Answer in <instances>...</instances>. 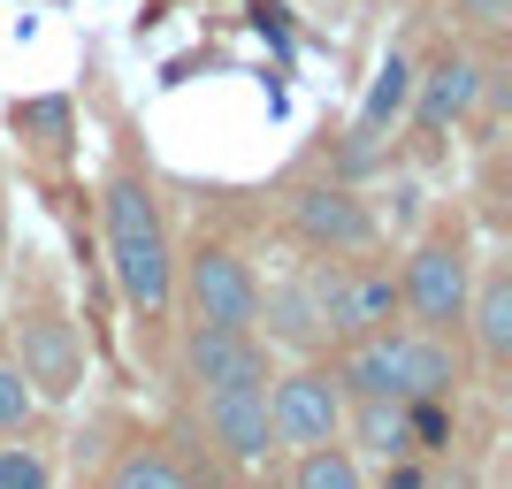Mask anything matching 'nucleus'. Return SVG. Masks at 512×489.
Here are the masks:
<instances>
[{"label":"nucleus","mask_w":512,"mask_h":489,"mask_svg":"<svg viewBox=\"0 0 512 489\" xmlns=\"http://www.w3.org/2000/svg\"><path fill=\"white\" fill-rule=\"evenodd\" d=\"M100 222H107V268H115V291L138 306V314H161L176 298V253L169 230H161V207L138 176H115L100 192Z\"/></svg>","instance_id":"f257e3e1"},{"label":"nucleus","mask_w":512,"mask_h":489,"mask_svg":"<svg viewBox=\"0 0 512 489\" xmlns=\"http://www.w3.org/2000/svg\"><path fill=\"white\" fill-rule=\"evenodd\" d=\"M184 298H192V321H237V329L260 321V283L230 245H199L184 260Z\"/></svg>","instance_id":"f03ea898"},{"label":"nucleus","mask_w":512,"mask_h":489,"mask_svg":"<svg viewBox=\"0 0 512 489\" xmlns=\"http://www.w3.org/2000/svg\"><path fill=\"white\" fill-rule=\"evenodd\" d=\"M268 428H276V444H337L344 428V390L337 375H321V367H299V375H283L276 398H268Z\"/></svg>","instance_id":"7ed1b4c3"},{"label":"nucleus","mask_w":512,"mask_h":489,"mask_svg":"<svg viewBox=\"0 0 512 489\" xmlns=\"http://www.w3.org/2000/svg\"><path fill=\"white\" fill-rule=\"evenodd\" d=\"M16 375L31 383V398L62 405L69 390L85 383V344H77V329H69L62 314H31L16 337Z\"/></svg>","instance_id":"20e7f679"},{"label":"nucleus","mask_w":512,"mask_h":489,"mask_svg":"<svg viewBox=\"0 0 512 489\" xmlns=\"http://www.w3.org/2000/svg\"><path fill=\"white\" fill-rule=\"evenodd\" d=\"M482 92H490L482 62H474V54H444L428 77H413L406 115H413V130H421V138H451V130H459L474 107H482Z\"/></svg>","instance_id":"39448f33"},{"label":"nucleus","mask_w":512,"mask_h":489,"mask_svg":"<svg viewBox=\"0 0 512 489\" xmlns=\"http://www.w3.org/2000/svg\"><path fill=\"white\" fill-rule=\"evenodd\" d=\"M184 367H192L199 390H222V383H268V344L237 321H192L184 337Z\"/></svg>","instance_id":"423d86ee"},{"label":"nucleus","mask_w":512,"mask_h":489,"mask_svg":"<svg viewBox=\"0 0 512 489\" xmlns=\"http://www.w3.org/2000/svg\"><path fill=\"white\" fill-rule=\"evenodd\" d=\"M398 298L413 306L421 329H459V314H467V253H459V245H421V253L406 260Z\"/></svg>","instance_id":"0eeeda50"},{"label":"nucleus","mask_w":512,"mask_h":489,"mask_svg":"<svg viewBox=\"0 0 512 489\" xmlns=\"http://www.w3.org/2000/svg\"><path fill=\"white\" fill-rule=\"evenodd\" d=\"M291 230H299L314 253L337 260V253H367V245H375V214L344 192V184H314V192L291 199Z\"/></svg>","instance_id":"6e6552de"},{"label":"nucleus","mask_w":512,"mask_h":489,"mask_svg":"<svg viewBox=\"0 0 512 489\" xmlns=\"http://www.w3.org/2000/svg\"><path fill=\"white\" fill-rule=\"evenodd\" d=\"M207 436L230 451L237 467H260L276 451V428H268V383H222L207 390Z\"/></svg>","instance_id":"1a4fd4ad"},{"label":"nucleus","mask_w":512,"mask_h":489,"mask_svg":"<svg viewBox=\"0 0 512 489\" xmlns=\"http://www.w3.org/2000/svg\"><path fill=\"white\" fill-rule=\"evenodd\" d=\"M474 329V352L490 367H505L512 360V276L505 268H490L482 283H467V314H459Z\"/></svg>","instance_id":"9d476101"},{"label":"nucleus","mask_w":512,"mask_h":489,"mask_svg":"<svg viewBox=\"0 0 512 489\" xmlns=\"http://www.w3.org/2000/svg\"><path fill=\"white\" fill-rule=\"evenodd\" d=\"M398 352H406V398H451L459 360H451L444 329H398Z\"/></svg>","instance_id":"9b49d317"},{"label":"nucleus","mask_w":512,"mask_h":489,"mask_svg":"<svg viewBox=\"0 0 512 489\" xmlns=\"http://www.w3.org/2000/svg\"><path fill=\"white\" fill-rule=\"evenodd\" d=\"M352 405V413H344V421H352V436H360V451H375V459H406L413 451V436H406V398H344Z\"/></svg>","instance_id":"f8f14e48"},{"label":"nucleus","mask_w":512,"mask_h":489,"mask_svg":"<svg viewBox=\"0 0 512 489\" xmlns=\"http://www.w3.org/2000/svg\"><path fill=\"white\" fill-rule=\"evenodd\" d=\"M107 489H192L184 482V467H176L169 451H123V459H115V474H107Z\"/></svg>","instance_id":"ddd939ff"},{"label":"nucleus","mask_w":512,"mask_h":489,"mask_svg":"<svg viewBox=\"0 0 512 489\" xmlns=\"http://www.w3.org/2000/svg\"><path fill=\"white\" fill-rule=\"evenodd\" d=\"M291 489H360V459H352V451H337V444H306Z\"/></svg>","instance_id":"4468645a"},{"label":"nucleus","mask_w":512,"mask_h":489,"mask_svg":"<svg viewBox=\"0 0 512 489\" xmlns=\"http://www.w3.org/2000/svg\"><path fill=\"white\" fill-rule=\"evenodd\" d=\"M268 321H276L283 344H314V337H321V314H314V291H306V283L268 291Z\"/></svg>","instance_id":"2eb2a0df"},{"label":"nucleus","mask_w":512,"mask_h":489,"mask_svg":"<svg viewBox=\"0 0 512 489\" xmlns=\"http://www.w3.org/2000/svg\"><path fill=\"white\" fill-rule=\"evenodd\" d=\"M16 130H23V138H39V146H62V138H69V100H23Z\"/></svg>","instance_id":"dca6fc26"},{"label":"nucleus","mask_w":512,"mask_h":489,"mask_svg":"<svg viewBox=\"0 0 512 489\" xmlns=\"http://www.w3.org/2000/svg\"><path fill=\"white\" fill-rule=\"evenodd\" d=\"M39 413V398H31V383L16 375V360H0V428H23Z\"/></svg>","instance_id":"f3484780"},{"label":"nucleus","mask_w":512,"mask_h":489,"mask_svg":"<svg viewBox=\"0 0 512 489\" xmlns=\"http://www.w3.org/2000/svg\"><path fill=\"white\" fill-rule=\"evenodd\" d=\"M0 489H46V459H39V451L0 444Z\"/></svg>","instance_id":"a211bd4d"},{"label":"nucleus","mask_w":512,"mask_h":489,"mask_svg":"<svg viewBox=\"0 0 512 489\" xmlns=\"http://www.w3.org/2000/svg\"><path fill=\"white\" fill-rule=\"evenodd\" d=\"M459 16H467V23H482V31H497V23L512 16V0H459Z\"/></svg>","instance_id":"6ab92c4d"},{"label":"nucleus","mask_w":512,"mask_h":489,"mask_svg":"<svg viewBox=\"0 0 512 489\" xmlns=\"http://www.w3.org/2000/svg\"><path fill=\"white\" fill-rule=\"evenodd\" d=\"M0 260H8V199H0Z\"/></svg>","instance_id":"aec40b11"}]
</instances>
